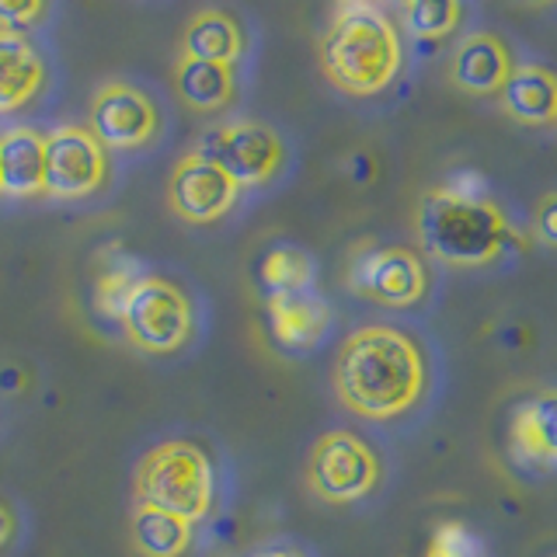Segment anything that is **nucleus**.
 Listing matches in <instances>:
<instances>
[{
  "label": "nucleus",
  "instance_id": "obj_1",
  "mask_svg": "<svg viewBox=\"0 0 557 557\" xmlns=\"http://www.w3.org/2000/svg\"><path fill=\"white\" fill-rule=\"evenodd\" d=\"M335 394L342 405L370 422H391L408 414L425 394V348L405 327L362 324L335 356Z\"/></svg>",
  "mask_w": 557,
  "mask_h": 557
},
{
  "label": "nucleus",
  "instance_id": "obj_2",
  "mask_svg": "<svg viewBox=\"0 0 557 557\" xmlns=\"http://www.w3.org/2000/svg\"><path fill=\"white\" fill-rule=\"evenodd\" d=\"M318 60L338 91L373 98L397 77L405 46L387 11L376 4H338L321 32Z\"/></svg>",
  "mask_w": 557,
  "mask_h": 557
},
{
  "label": "nucleus",
  "instance_id": "obj_3",
  "mask_svg": "<svg viewBox=\"0 0 557 557\" xmlns=\"http://www.w3.org/2000/svg\"><path fill=\"white\" fill-rule=\"evenodd\" d=\"M414 234L422 251L449 269H484L509 240V216L495 199L460 188H425L414 206Z\"/></svg>",
  "mask_w": 557,
  "mask_h": 557
},
{
  "label": "nucleus",
  "instance_id": "obj_4",
  "mask_svg": "<svg viewBox=\"0 0 557 557\" xmlns=\"http://www.w3.org/2000/svg\"><path fill=\"white\" fill-rule=\"evenodd\" d=\"M216 478L206 449L188 440L153 446L136 467V502L199 522L213 509Z\"/></svg>",
  "mask_w": 557,
  "mask_h": 557
},
{
  "label": "nucleus",
  "instance_id": "obj_5",
  "mask_svg": "<svg viewBox=\"0 0 557 557\" xmlns=\"http://www.w3.org/2000/svg\"><path fill=\"white\" fill-rule=\"evenodd\" d=\"M345 286L380 307H414L429 296V265L405 244L362 240L348 258Z\"/></svg>",
  "mask_w": 557,
  "mask_h": 557
},
{
  "label": "nucleus",
  "instance_id": "obj_6",
  "mask_svg": "<svg viewBox=\"0 0 557 557\" xmlns=\"http://www.w3.org/2000/svg\"><path fill=\"white\" fill-rule=\"evenodd\" d=\"M206 161H213L237 188H258L272 182L286 161V147L272 126L258 119H231L206 129L191 147Z\"/></svg>",
  "mask_w": 557,
  "mask_h": 557
},
{
  "label": "nucleus",
  "instance_id": "obj_7",
  "mask_svg": "<svg viewBox=\"0 0 557 557\" xmlns=\"http://www.w3.org/2000/svg\"><path fill=\"white\" fill-rule=\"evenodd\" d=\"M126 338L150 356H171L196 331V310L188 296L161 275H144L122 310Z\"/></svg>",
  "mask_w": 557,
  "mask_h": 557
},
{
  "label": "nucleus",
  "instance_id": "obj_8",
  "mask_svg": "<svg viewBox=\"0 0 557 557\" xmlns=\"http://www.w3.org/2000/svg\"><path fill=\"white\" fill-rule=\"evenodd\" d=\"M380 478H383V467L373 446L348 429L324 432L310 449L307 487L321 502H331V505L359 502L376 492Z\"/></svg>",
  "mask_w": 557,
  "mask_h": 557
},
{
  "label": "nucleus",
  "instance_id": "obj_9",
  "mask_svg": "<svg viewBox=\"0 0 557 557\" xmlns=\"http://www.w3.org/2000/svg\"><path fill=\"white\" fill-rule=\"evenodd\" d=\"M109 178V153L87 126L46 133V196L87 199Z\"/></svg>",
  "mask_w": 557,
  "mask_h": 557
},
{
  "label": "nucleus",
  "instance_id": "obj_10",
  "mask_svg": "<svg viewBox=\"0 0 557 557\" xmlns=\"http://www.w3.org/2000/svg\"><path fill=\"white\" fill-rule=\"evenodd\" d=\"M91 129L104 150H136L153 144L161 129V115L150 95H144L133 84L109 81L101 84L91 98Z\"/></svg>",
  "mask_w": 557,
  "mask_h": 557
},
{
  "label": "nucleus",
  "instance_id": "obj_11",
  "mask_svg": "<svg viewBox=\"0 0 557 557\" xmlns=\"http://www.w3.org/2000/svg\"><path fill=\"white\" fill-rule=\"evenodd\" d=\"M240 199V188L226 178V174L199 157L196 150H188L171 171L168 182V206L174 216H182L185 223H216L223 220Z\"/></svg>",
  "mask_w": 557,
  "mask_h": 557
},
{
  "label": "nucleus",
  "instance_id": "obj_12",
  "mask_svg": "<svg viewBox=\"0 0 557 557\" xmlns=\"http://www.w3.org/2000/svg\"><path fill=\"white\" fill-rule=\"evenodd\" d=\"M516 52L492 28L467 32L446 66V81L470 98H498L516 70Z\"/></svg>",
  "mask_w": 557,
  "mask_h": 557
},
{
  "label": "nucleus",
  "instance_id": "obj_13",
  "mask_svg": "<svg viewBox=\"0 0 557 557\" xmlns=\"http://www.w3.org/2000/svg\"><path fill=\"white\" fill-rule=\"evenodd\" d=\"M509 443L522 463H557V387H540L519 400V408L512 411Z\"/></svg>",
  "mask_w": 557,
  "mask_h": 557
},
{
  "label": "nucleus",
  "instance_id": "obj_14",
  "mask_svg": "<svg viewBox=\"0 0 557 557\" xmlns=\"http://www.w3.org/2000/svg\"><path fill=\"white\" fill-rule=\"evenodd\" d=\"M498 109L519 126H554L557 122V74L540 63H516L502 87Z\"/></svg>",
  "mask_w": 557,
  "mask_h": 557
},
{
  "label": "nucleus",
  "instance_id": "obj_15",
  "mask_svg": "<svg viewBox=\"0 0 557 557\" xmlns=\"http://www.w3.org/2000/svg\"><path fill=\"white\" fill-rule=\"evenodd\" d=\"M0 185L4 196H46V133L14 126L0 136Z\"/></svg>",
  "mask_w": 557,
  "mask_h": 557
},
{
  "label": "nucleus",
  "instance_id": "obj_16",
  "mask_svg": "<svg viewBox=\"0 0 557 557\" xmlns=\"http://www.w3.org/2000/svg\"><path fill=\"white\" fill-rule=\"evenodd\" d=\"M46 81L42 52L28 35L0 28V115L25 109Z\"/></svg>",
  "mask_w": 557,
  "mask_h": 557
},
{
  "label": "nucleus",
  "instance_id": "obj_17",
  "mask_svg": "<svg viewBox=\"0 0 557 557\" xmlns=\"http://www.w3.org/2000/svg\"><path fill=\"white\" fill-rule=\"evenodd\" d=\"M244 49H248V39H244L240 22L231 11H220V8L196 11L182 32V57L188 60L234 66L244 57Z\"/></svg>",
  "mask_w": 557,
  "mask_h": 557
},
{
  "label": "nucleus",
  "instance_id": "obj_18",
  "mask_svg": "<svg viewBox=\"0 0 557 557\" xmlns=\"http://www.w3.org/2000/svg\"><path fill=\"white\" fill-rule=\"evenodd\" d=\"M269 324L278 345L310 348L318 345L331 324V310L321 296L304 293H272L269 296Z\"/></svg>",
  "mask_w": 557,
  "mask_h": 557
},
{
  "label": "nucleus",
  "instance_id": "obj_19",
  "mask_svg": "<svg viewBox=\"0 0 557 557\" xmlns=\"http://www.w3.org/2000/svg\"><path fill=\"white\" fill-rule=\"evenodd\" d=\"M174 91H178V98L188 109L220 112L237 95V74H234V66H223V63L178 57V63H174Z\"/></svg>",
  "mask_w": 557,
  "mask_h": 557
},
{
  "label": "nucleus",
  "instance_id": "obj_20",
  "mask_svg": "<svg viewBox=\"0 0 557 557\" xmlns=\"http://www.w3.org/2000/svg\"><path fill=\"white\" fill-rule=\"evenodd\" d=\"M129 536L139 557H182L191 547V522L136 502L129 519Z\"/></svg>",
  "mask_w": 557,
  "mask_h": 557
},
{
  "label": "nucleus",
  "instance_id": "obj_21",
  "mask_svg": "<svg viewBox=\"0 0 557 557\" xmlns=\"http://www.w3.org/2000/svg\"><path fill=\"white\" fill-rule=\"evenodd\" d=\"M147 272L139 269V261L129 258L126 251L112 255L109 261L101 265L98 272V283H95V307L98 313H104V318L112 321H122V310H126L133 289L139 286V278H144Z\"/></svg>",
  "mask_w": 557,
  "mask_h": 557
},
{
  "label": "nucleus",
  "instance_id": "obj_22",
  "mask_svg": "<svg viewBox=\"0 0 557 557\" xmlns=\"http://www.w3.org/2000/svg\"><path fill=\"white\" fill-rule=\"evenodd\" d=\"M463 17L467 11L457 0H408V4L400 8V22H405V28L422 42L446 39L449 32L460 28Z\"/></svg>",
  "mask_w": 557,
  "mask_h": 557
},
{
  "label": "nucleus",
  "instance_id": "obj_23",
  "mask_svg": "<svg viewBox=\"0 0 557 557\" xmlns=\"http://www.w3.org/2000/svg\"><path fill=\"white\" fill-rule=\"evenodd\" d=\"M313 278L310 258L300 248H275L261 261V283L272 293H304Z\"/></svg>",
  "mask_w": 557,
  "mask_h": 557
},
{
  "label": "nucleus",
  "instance_id": "obj_24",
  "mask_svg": "<svg viewBox=\"0 0 557 557\" xmlns=\"http://www.w3.org/2000/svg\"><path fill=\"white\" fill-rule=\"evenodd\" d=\"M429 557H481V550L460 522H446V527L435 530Z\"/></svg>",
  "mask_w": 557,
  "mask_h": 557
},
{
  "label": "nucleus",
  "instance_id": "obj_25",
  "mask_svg": "<svg viewBox=\"0 0 557 557\" xmlns=\"http://www.w3.org/2000/svg\"><path fill=\"white\" fill-rule=\"evenodd\" d=\"M530 234L536 244L557 251V188L540 196V202L533 206V220H530Z\"/></svg>",
  "mask_w": 557,
  "mask_h": 557
},
{
  "label": "nucleus",
  "instance_id": "obj_26",
  "mask_svg": "<svg viewBox=\"0 0 557 557\" xmlns=\"http://www.w3.org/2000/svg\"><path fill=\"white\" fill-rule=\"evenodd\" d=\"M46 17V4L42 0H25V4H0V28L4 32H22L39 25Z\"/></svg>",
  "mask_w": 557,
  "mask_h": 557
},
{
  "label": "nucleus",
  "instance_id": "obj_27",
  "mask_svg": "<svg viewBox=\"0 0 557 557\" xmlns=\"http://www.w3.org/2000/svg\"><path fill=\"white\" fill-rule=\"evenodd\" d=\"M11 536H14V512H11V505L0 498V547H8Z\"/></svg>",
  "mask_w": 557,
  "mask_h": 557
},
{
  "label": "nucleus",
  "instance_id": "obj_28",
  "mask_svg": "<svg viewBox=\"0 0 557 557\" xmlns=\"http://www.w3.org/2000/svg\"><path fill=\"white\" fill-rule=\"evenodd\" d=\"M251 557H307L300 547H289V544H272V547H261Z\"/></svg>",
  "mask_w": 557,
  "mask_h": 557
},
{
  "label": "nucleus",
  "instance_id": "obj_29",
  "mask_svg": "<svg viewBox=\"0 0 557 557\" xmlns=\"http://www.w3.org/2000/svg\"><path fill=\"white\" fill-rule=\"evenodd\" d=\"M0 196H4V185H0Z\"/></svg>",
  "mask_w": 557,
  "mask_h": 557
},
{
  "label": "nucleus",
  "instance_id": "obj_30",
  "mask_svg": "<svg viewBox=\"0 0 557 557\" xmlns=\"http://www.w3.org/2000/svg\"><path fill=\"white\" fill-rule=\"evenodd\" d=\"M554 126H557V122H554Z\"/></svg>",
  "mask_w": 557,
  "mask_h": 557
}]
</instances>
